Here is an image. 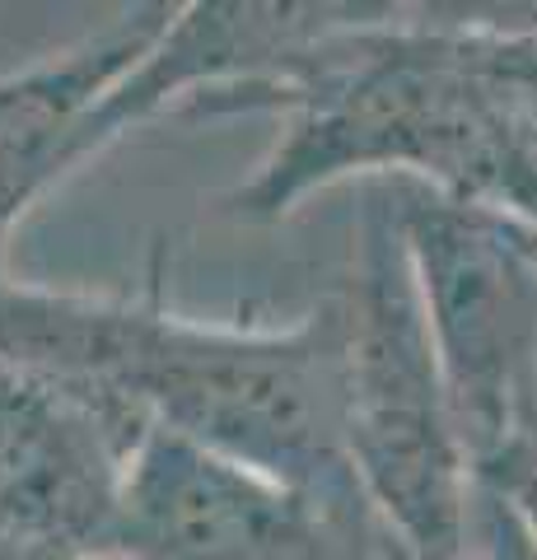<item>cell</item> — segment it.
<instances>
[{
  "instance_id": "6da1fadb",
  "label": "cell",
  "mask_w": 537,
  "mask_h": 560,
  "mask_svg": "<svg viewBox=\"0 0 537 560\" xmlns=\"http://www.w3.org/2000/svg\"><path fill=\"white\" fill-rule=\"evenodd\" d=\"M14 364L103 393L145 425L197 440L337 514H370L346 463L341 304L294 327L197 323L141 294L28 290L14 313Z\"/></svg>"
},
{
  "instance_id": "7a4b0ae2",
  "label": "cell",
  "mask_w": 537,
  "mask_h": 560,
  "mask_svg": "<svg viewBox=\"0 0 537 560\" xmlns=\"http://www.w3.org/2000/svg\"><path fill=\"white\" fill-rule=\"evenodd\" d=\"M337 304L346 463L360 495L411 560H472L467 533L477 477L448 407L388 187L365 197L355 267Z\"/></svg>"
},
{
  "instance_id": "3957f363",
  "label": "cell",
  "mask_w": 537,
  "mask_h": 560,
  "mask_svg": "<svg viewBox=\"0 0 537 560\" xmlns=\"http://www.w3.org/2000/svg\"><path fill=\"white\" fill-rule=\"evenodd\" d=\"M384 187L477 477L537 416V230L411 178Z\"/></svg>"
},
{
  "instance_id": "277c9868",
  "label": "cell",
  "mask_w": 537,
  "mask_h": 560,
  "mask_svg": "<svg viewBox=\"0 0 537 560\" xmlns=\"http://www.w3.org/2000/svg\"><path fill=\"white\" fill-rule=\"evenodd\" d=\"M113 560H411L370 514H337L197 440L150 425L127 458Z\"/></svg>"
},
{
  "instance_id": "5b68a950",
  "label": "cell",
  "mask_w": 537,
  "mask_h": 560,
  "mask_svg": "<svg viewBox=\"0 0 537 560\" xmlns=\"http://www.w3.org/2000/svg\"><path fill=\"white\" fill-rule=\"evenodd\" d=\"M145 430L122 401L0 364V560H113Z\"/></svg>"
},
{
  "instance_id": "8992f818",
  "label": "cell",
  "mask_w": 537,
  "mask_h": 560,
  "mask_svg": "<svg viewBox=\"0 0 537 560\" xmlns=\"http://www.w3.org/2000/svg\"><path fill=\"white\" fill-rule=\"evenodd\" d=\"M173 10L164 0L127 5L80 43L0 75V280L14 224L75 173L80 127L150 57Z\"/></svg>"
}]
</instances>
